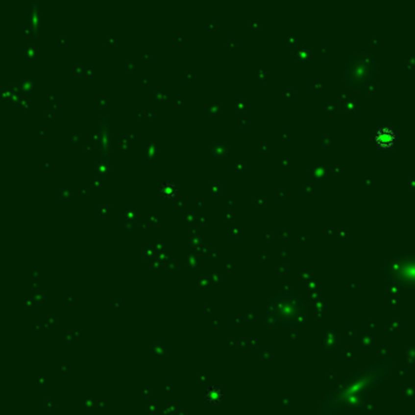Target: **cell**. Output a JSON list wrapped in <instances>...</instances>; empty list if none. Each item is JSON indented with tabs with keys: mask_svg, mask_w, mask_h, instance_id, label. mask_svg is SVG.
I'll return each instance as SVG.
<instances>
[{
	"mask_svg": "<svg viewBox=\"0 0 415 415\" xmlns=\"http://www.w3.org/2000/svg\"><path fill=\"white\" fill-rule=\"evenodd\" d=\"M390 370L391 366L382 362L348 377L324 398L320 412L334 414L344 409L357 408L363 403L364 397L370 390L380 386L387 379Z\"/></svg>",
	"mask_w": 415,
	"mask_h": 415,
	"instance_id": "6da1fadb",
	"label": "cell"
},
{
	"mask_svg": "<svg viewBox=\"0 0 415 415\" xmlns=\"http://www.w3.org/2000/svg\"><path fill=\"white\" fill-rule=\"evenodd\" d=\"M306 303L298 296L284 293L274 297L267 308V320L275 326L300 325L306 317Z\"/></svg>",
	"mask_w": 415,
	"mask_h": 415,
	"instance_id": "7a4b0ae2",
	"label": "cell"
},
{
	"mask_svg": "<svg viewBox=\"0 0 415 415\" xmlns=\"http://www.w3.org/2000/svg\"><path fill=\"white\" fill-rule=\"evenodd\" d=\"M387 281L394 288L415 291V255H398L384 267Z\"/></svg>",
	"mask_w": 415,
	"mask_h": 415,
	"instance_id": "3957f363",
	"label": "cell"
},
{
	"mask_svg": "<svg viewBox=\"0 0 415 415\" xmlns=\"http://www.w3.org/2000/svg\"><path fill=\"white\" fill-rule=\"evenodd\" d=\"M375 73V60L369 52H358L349 57L344 69V82L352 89L368 87Z\"/></svg>",
	"mask_w": 415,
	"mask_h": 415,
	"instance_id": "277c9868",
	"label": "cell"
},
{
	"mask_svg": "<svg viewBox=\"0 0 415 415\" xmlns=\"http://www.w3.org/2000/svg\"><path fill=\"white\" fill-rule=\"evenodd\" d=\"M375 140L381 147H389L396 140V134L393 133V130L389 129V128H382L376 133Z\"/></svg>",
	"mask_w": 415,
	"mask_h": 415,
	"instance_id": "5b68a950",
	"label": "cell"
},
{
	"mask_svg": "<svg viewBox=\"0 0 415 415\" xmlns=\"http://www.w3.org/2000/svg\"><path fill=\"white\" fill-rule=\"evenodd\" d=\"M225 391L220 386H211L208 387L207 391H206V399L208 401V403L212 404V406H217L224 398Z\"/></svg>",
	"mask_w": 415,
	"mask_h": 415,
	"instance_id": "8992f818",
	"label": "cell"
}]
</instances>
